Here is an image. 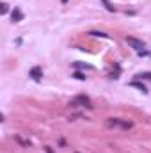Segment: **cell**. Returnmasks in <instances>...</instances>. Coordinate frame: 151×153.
Wrapping results in <instances>:
<instances>
[{
	"label": "cell",
	"mask_w": 151,
	"mask_h": 153,
	"mask_svg": "<svg viewBox=\"0 0 151 153\" xmlns=\"http://www.w3.org/2000/svg\"><path fill=\"white\" fill-rule=\"evenodd\" d=\"M119 121H110V125H117ZM121 126L123 128H130V123H121Z\"/></svg>",
	"instance_id": "7"
},
{
	"label": "cell",
	"mask_w": 151,
	"mask_h": 153,
	"mask_svg": "<svg viewBox=\"0 0 151 153\" xmlns=\"http://www.w3.org/2000/svg\"><path fill=\"white\" fill-rule=\"evenodd\" d=\"M30 76H32L34 80H39V78L43 76V70H41V68H32V70H30Z\"/></svg>",
	"instance_id": "3"
},
{
	"label": "cell",
	"mask_w": 151,
	"mask_h": 153,
	"mask_svg": "<svg viewBox=\"0 0 151 153\" xmlns=\"http://www.w3.org/2000/svg\"><path fill=\"white\" fill-rule=\"evenodd\" d=\"M126 43H128L133 50H137V52H142V50L146 48V45H144L141 39H135V38H126Z\"/></svg>",
	"instance_id": "1"
},
{
	"label": "cell",
	"mask_w": 151,
	"mask_h": 153,
	"mask_svg": "<svg viewBox=\"0 0 151 153\" xmlns=\"http://www.w3.org/2000/svg\"><path fill=\"white\" fill-rule=\"evenodd\" d=\"M130 85H132V87H137V89H141L142 93H148V89H146V85H144V84H141V82H132Z\"/></svg>",
	"instance_id": "5"
},
{
	"label": "cell",
	"mask_w": 151,
	"mask_h": 153,
	"mask_svg": "<svg viewBox=\"0 0 151 153\" xmlns=\"http://www.w3.org/2000/svg\"><path fill=\"white\" fill-rule=\"evenodd\" d=\"M75 78H78V80H85V75H84V73H78V71H76V73H75Z\"/></svg>",
	"instance_id": "8"
},
{
	"label": "cell",
	"mask_w": 151,
	"mask_h": 153,
	"mask_svg": "<svg viewBox=\"0 0 151 153\" xmlns=\"http://www.w3.org/2000/svg\"><path fill=\"white\" fill-rule=\"evenodd\" d=\"M23 20V13L20 9H14L13 11V22H21Z\"/></svg>",
	"instance_id": "4"
},
{
	"label": "cell",
	"mask_w": 151,
	"mask_h": 153,
	"mask_svg": "<svg viewBox=\"0 0 151 153\" xmlns=\"http://www.w3.org/2000/svg\"><path fill=\"white\" fill-rule=\"evenodd\" d=\"M103 4H105V7H107V11H114V5L109 2V0H101Z\"/></svg>",
	"instance_id": "6"
},
{
	"label": "cell",
	"mask_w": 151,
	"mask_h": 153,
	"mask_svg": "<svg viewBox=\"0 0 151 153\" xmlns=\"http://www.w3.org/2000/svg\"><path fill=\"white\" fill-rule=\"evenodd\" d=\"M5 13H7V4L4 2V4H2V14H5Z\"/></svg>",
	"instance_id": "9"
},
{
	"label": "cell",
	"mask_w": 151,
	"mask_h": 153,
	"mask_svg": "<svg viewBox=\"0 0 151 153\" xmlns=\"http://www.w3.org/2000/svg\"><path fill=\"white\" fill-rule=\"evenodd\" d=\"M76 103H82V105H85V107H93V103H91V100L87 98V96H76L75 100H73V105H76Z\"/></svg>",
	"instance_id": "2"
},
{
	"label": "cell",
	"mask_w": 151,
	"mask_h": 153,
	"mask_svg": "<svg viewBox=\"0 0 151 153\" xmlns=\"http://www.w3.org/2000/svg\"><path fill=\"white\" fill-rule=\"evenodd\" d=\"M62 2H64V4H66V2H68V0H62Z\"/></svg>",
	"instance_id": "11"
},
{
	"label": "cell",
	"mask_w": 151,
	"mask_h": 153,
	"mask_svg": "<svg viewBox=\"0 0 151 153\" xmlns=\"http://www.w3.org/2000/svg\"><path fill=\"white\" fill-rule=\"evenodd\" d=\"M139 76H141V78L144 76V78H148V80H151V73H142V75H139Z\"/></svg>",
	"instance_id": "10"
}]
</instances>
